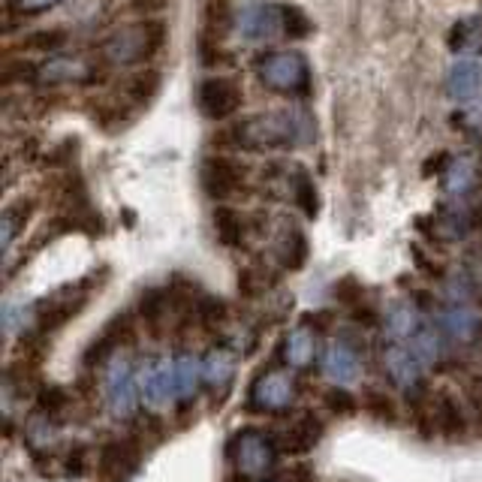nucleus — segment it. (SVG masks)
Masks as SVG:
<instances>
[{
  "instance_id": "f257e3e1",
  "label": "nucleus",
  "mask_w": 482,
  "mask_h": 482,
  "mask_svg": "<svg viewBox=\"0 0 482 482\" xmlns=\"http://www.w3.org/2000/svg\"><path fill=\"white\" fill-rule=\"evenodd\" d=\"M163 43H166V25L154 22V18H142V22L112 31L100 52L115 67H133V64L154 58L163 49Z\"/></svg>"
},
{
  "instance_id": "f03ea898",
  "label": "nucleus",
  "mask_w": 482,
  "mask_h": 482,
  "mask_svg": "<svg viewBox=\"0 0 482 482\" xmlns=\"http://www.w3.org/2000/svg\"><path fill=\"white\" fill-rule=\"evenodd\" d=\"M262 84L280 93H305L310 84L308 61L299 52H271L257 64Z\"/></svg>"
},
{
  "instance_id": "7ed1b4c3",
  "label": "nucleus",
  "mask_w": 482,
  "mask_h": 482,
  "mask_svg": "<svg viewBox=\"0 0 482 482\" xmlns=\"http://www.w3.org/2000/svg\"><path fill=\"white\" fill-rule=\"evenodd\" d=\"M202 187L211 200H232L244 187V166L223 154L208 157L202 163Z\"/></svg>"
},
{
  "instance_id": "20e7f679",
  "label": "nucleus",
  "mask_w": 482,
  "mask_h": 482,
  "mask_svg": "<svg viewBox=\"0 0 482 482\" xmlns=\"http://www.w3.org/2000/svg\"><path fill=\"white\" fill-rule=\"evenodd\" d=\"M200 112L211 121H223L239 112L241 106V88L232 79H223V75H214V79H205L200 84Z\"/></svg>"
},
{
  "instance_id": "39448f33",
  "label": "nucleus",
  "mask_w": 482,
  "mask_h": 482,
  "mask_svg": "<svg viewBox=\"0 0 482 482\" xmlns=\"http://www.w3.org/2000/svg\"><path fill=\"white\" fill-rule=\"evenodd\" d=\"M235 25H239L244 40L266 43L283 31V9L271 6V4H248V6H241L239 15H235Z\"/></svg>"
},
{
  "instance_id": "423d86ee",
  "label": "nucleus",
  "mask_w": 482,
  "mask_h": 482,
  "mask_svg": "<svg viewBox=\"0 0 482 482\" xmlns=\"http://www.w3.org/2000/svg\"><path fill=\"white\" fill-rule=\"evenodd\" d=\"M139 465V449L130 440H112L103 443L100 458H97V470L103 479L109 482H127L136 474Z\"/></svg>"
},
{
  "instance_id": "0eeeda50",
  "label": "nucleus",
  "mask_w": 482,
  "mask_h": 482,
  "mask_svg": "<svg viewBox=\"0 0 482 482\" xmlns=\"http://www.w3.org/2000/svg\"><path fill=\"white\" fill-rule=\"evenodd\" d=\"M431 419L434 428H438L447 440H461L467 434V413L465 404H461L456 395L440 389L431 401Z\"/></svg>"
},
{
  "instance_id": "6e6552de",
  "label": "nucleus",
  "mask_w": 482,
  "mask_h": 482,
  "mask_svg": "<svg viewBox=\"0 0 482 482\" xmlns=\"http://www.w3.org/2000/svg\"><path fill=\"white\" fill-rule=\"evenodd\" d=\"M214 232L223 248H241L244 235H248V221H244V214L239 211V208L217 205L214 208Z\"/></svg>"
},
{
  "instance_id": "1a4fd4ad",
  "label": "nucleus",
  "mask_w": 482,
  "mask_h": 482,
  "mask_svg": "<svg viewBox=\"0 0 482 482\" xmlns=\"http://www.w3.org/2000/svg\"><path fill=\"white\" fill-rule=\"evenodd\" d=\"M84 301H88V296H75V299L73 296H61V299H52L49 305H43V310H40L43 332H54V329L67 326L70 320L84 308Z\"/></svg>"
},
{
  "instance_id": "9d476101",
  "label": "nucleus",
  "mask_w": 482,
  "mask_h": 482,
  "mask_svg": "<svg viewBox=\"0 0 482 482\" xmlns=\"http://www.w3.org/2000/svg\"><path fill=\"white\" fill-rule=\"evenodd\" d=\"M449 93L461 103L474 100L479 88H482V70L477 67L474 61H458L456 67L449 70Z\"/></svg>"
},
{
  "instance_id": "9b49d317",
  "label": "nucleus",
  "mask_w": 482,
  "mask_h": 482,
  "mask_svg": "<svg viewBox=\"0 0 482 482\" xmlns=\"http://www.w3.org/2000/svg\"><path fill=\"white\" fill-rule=\"evenodd\" d=\"M449 45L465 54H482V15H467L456 22L449 34Z\"/></svg>"
},
{
  "instance_id": "f8f14e48",
  "label": "nucleus",
  "mask_w": 482,
  "mask_h": 482,
  "mask_svg": "<svg viewBox=\"0 0 482 482\" xmlns=\"http://www.w3.org/2000/svg\"><path fill=\"white\" fill-rule=\"evenodd\" d=\"M40 79L45 84H58V82H88L91 79V67L79 58H58V61H49L43 67Z\"/></svg>"
},
{
  "instance_id": "ddd939ff",
  "label": "nucleus",
  "mask_w": 482,
  "mask_h": 482,
  "mask_svg": "<svg viewBox=\"0 0 482 482\" xmlns=\"http://www.w3.org/2000/svg\"><path fill=\"white\" fill-rule=\"evenodd\" d=\"M320 434H323V425L320 422L299 419L296 425H290L287 434H283V452H290V456H301V452H308L320 440Z\"/></svg>"
},
{
  "instance_id": "4468645a",
  "label": "nucleus",
  "mask_w": 482,
  "mask_h": 482,
  "mask_svg": "<svg viewBox=\"0 0 482 482\" xmlns=\"http://www.w3.org/2000/svg\"><path fill=\"white\" fill-rule=\"evenodd\" d=\"M359 404H362V410L371 416V419L383 422V425H392L398 419V404H395L392 395L383 389H362Z\"/></svg>"
},
{
  "instance_id": "2eb2a0df",
  "label": "nucleus",
  "mask_w": 482,
  "mask_h": 482,
  "mask_svg": "<svg viewBox=\"0 0 482 482\" xmlns=\"http://www.w3.org/2000/svg\"><path fill=\"white\" fill-rule=\"evenodd\" d=\"M280 262H283V269L287 271H299L301 266H305V260H308V239H305V232L296 230V226H290L287 235H283V241H280Z\"/></svg>"
},
{
  "instance_id": "dca6fc26",
  "label": "nucleus",
  "mask_w": 482,
  "mask_h": 482,
  "mask_svg": "<svg viewBox=\"0 0 482 482\" xmlns=\"http://www.w3.org/2000/svg\"><path fill=\"white\" fill-rule=\"evenodd\" d=\"M166 308H169V296L163 290H148L142 292V301H139V314L142 320L148 323V329L154 335H160V320L166 317Z\"/></svg>"
},
{
  "instance_id": "f3484780",
  "label": "nucleus",
  "mask_w": 482,
  "mask_h": 482,
  "mask_svg": "<svg viewBox=\"0 0 482 482\" xmlns=\"http://www.w3.org/2000/svg\"><path fill=\"white\" fill-rule=\"evenodd\" d=\"M157 88H160V79H157V73H154V70L136 73L133 79L127 82V97L142 106V103H148L151 97H154Z\"/></svg>"
},
{
  "instance_id": "a211bd4d",
  "label": "nucleus",
  "mask_w": 482,
  "mask_h": 482,
  "mask_svg": "<svg viewBox=\"0 0 482 482\" xmlns=\"http://www.w3.org/2000/svg\"><path fill=\"white\" fill-rule=\"evenodd\" d=\"M196 320L205 329H221L226 320V305L214 296H200V301H196Z\"/></svg>"
},
{
  "instance_id": "6ab92c4d",
  "label": "nucleus",
  "mask_w": 482,
  "mask_h": 482,
  "mask_svg": "<svg viewBox=\"0 0 482 482\" xmlns=\"http://www.w3.org/2000/svg\"><path fill=\"white\" fill-rule=\"evenodd\" d=\"M323 404H326V410L329 413H335V416H353L362 404H359V398L353 392H347V389H326L323 395Z\"/></svg>"
},
{
  "instance_id": "aec40b11",
  "label": "nucleus",
  "mask_w": 482,
  "mask_h": 482,
  "mask_svg": "<svg viewBox=\"0 0 482 482\" xmlns=\"http://www.w3.org/2000/svg\"><path fill=\"white\" fill-rule=\"evenodd\" d=\"M64 43H67V34L64 31H36L25 40L27 49L34 52H58L64 49Z\"/></svg>"
},
{
  "instance_id": "412c9836",
  "label": "nucleus",
  "mask_w": 482,
  "mask_h": 482,
  "mask_svg": "<svg viewBox=\"0 0 482 482\" xmlns=\"http://www.w3.org/2000/svg\"><path fill=\"white\" fill-rule=\"evenodd\" d=\"M296 200L301 205V211H305V217H317V187L314 182L308 178V172H299L296 178Z\"/></svg>"
},
{
  "instance_id": "4be33fe9",
  "label": "nucleus",
  "mask_w": 482,
  "mask_h": 482,
  "mask_svg": "<svg viewBox=\"0 0 482 482\" xmlns=\"http://www.w3.org/2000/svg\"><path fill=\"white\" fill-rule=\"evenodd\" d=\"M310 31V22L305 18L299 6H283V34H290L292 40H301V36H308Z\"/></svg>"
},
{
  "instance_id": "5701e85b",
  "label": "nucleus",
  "mask_w": 482,
  "mask_h": 482,
  "mask_svg": "<svg viewBox=\"0 0 482 482\" xmlns=\"http://www.w3.org/2000/svg\"><path fill=\"white\" fill-rule=\"evenodd\" d=\"M31 202H15V205H9L6 208V214H4V223H6V239H13L15 230L27 221V214H31Z\"/></svg>"
},
{
  "instance_id": "b1692460",
  "label": "nucleus",
  "mask_w": 482,
  "mask_h": 482,
  "mask_svg": "<svg viewBox=\"0 0 482 482\" xmlns=\"http://www.w3.org/2000/svg\"><path fill=\"white\" fill-rule=\"evenodd\" d=\"M262 287H266V283H262V275L257 269H244L239 275V292L244 299H257L262 292Z\"/></svg>"
},
{
  "instance_id": "393cba45",
  "label": "nucleus",
  "mask_w": 482,
  "mask_h": 482,
  "mask_svg": "<svg viewBox=\"0 0 482 482\" xmlns=\"http://www.w3.org/2000/svg\"><path fill=\"white\" fill-rule=\"evenodd\" d=\"M335 296L341 299L344 305H359V301H362V283H359L356 278H344L335 287Z\"/></svg>"
},
{
  "instance_id": "a878e982",
  "label": "nucleus",
  "mask_w": 482,
  "mask_h": 482,
  "mask_svg": "<svg viewBox=\"0 0 482 482\" xmlns=\"http://www.w3.org/2000/svg\"><path fill=\"white\" fill-rule=\"evenodd\" d=\"M61 0H15V9L25 15H36V13H45V9L58 6Z\"/></svg>"
},
{
  "instance_id": "bb28decb",
  "label": "nucleus",
  "mask_w": 482,
  "mask_h": 482,
  "mask_svg": "<svg viewBox=\"0 0 482 482\" xmlns=\"http://www.w3.org/2000/svg\"><path fill=\"white\" fill-rule=\"evenodd\" d=\"M40 404H43L45 410H58V408H64V404H67V392H61V389H43Z\"/></svg>"
},
{
  "instance_id": "cd10ccee",
  "label": "nucleus",
  "mask_w": 482,
  "mask_h": 482,
  "mask_svg": "<svg viewBox=\"0 0 482 482\" xmlns=\"http://www.w3.org/2000/svg\"><path fill=\"white\" fill-rule=\"evenodd\" d=\"M169 0H133V9L142 15H154V13H163Z\"/></svg>"
},
{
  "instance_id": "c85d7f7f",
  "label": "nucleus",
  "mask_w": 482,
  "mask_h": 482,
  "mask_svg": "<svg viewBox=\"0 0 482 482\" xmlns=\"http://www.w3.org/2000/svg\"><path fill=\"white\" fill-rule=\"evenodd\" d=\"M477 226H479V232H482V205L477 208Z\"/></svg>"
},
{
  "instance_id": "c756f323",
  "label": "nucleus",
  "mask_w": 482,
  "mask_h": 482,
  "mask_svg": "<svg viewBox=\"0 0 482 482\" xmlns=\"http://www.w3.org/2000/svg\"><path fill=\"white\" fill-rule=\"evenodd\" d=\"M479 182H482V169H479Z\"/></svg>"
}]
</instances>
